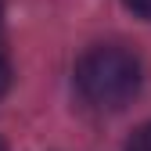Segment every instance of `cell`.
Here are the masks:
<instances>
[{"mask_svg": "<svg viewBox=\"0 0 151 151\" xmlns=\"http://www.w3.org/2000/svg\"><path fill=\"white\" fill-rule=\"evenodd\" d=\"M0 22H4V7H0Z\"/></svg>", "mask_w": 151, "mask_h": 151, "instance_id": "6", "label": "cell"}, {"mask_svg": "<svg viewBox=\"0 0 151 151\" xmlns=\"http://www.w3.org/2000/svg\"><path fill=\"white\" fill-rule=\"evenodd\" d=\"M0 151H7V144H4V140H0Z\"/></svg>", "mask_w": 151, "mask_h": 151, "instance_id": "5", "label": "cell"}, {"mask_svg": "<svg viewBox=\"0 0 151 151\" xmlns=\"http://www.w3.org/2000/svg\"><path fill=\"white\" fill-rule=\"evenodd\" d=\"M7 86H11V61H7V54L0 50V97L7 93Z\"/></svg>", "mask_w": 151, "mask_h": 151, "instance_id": "3", "label": "cell"}, {"mask_svg": "<svg viewBox=\"0 0 151 151\" xmlns=\"http://www.w3.org/2000/svg\"><path fill=\"white\" fill-rule=\"evenodd\" d=\"M122 151H151V122H144L137 133L126 140V147H122Z\"/></svg>", "mask_w": 151, "mask_h": 151, "instance_id": "2", "label": "cell"}, {"mask_svg": "<svg viewBox=\"0 0 151 151\" xmlns=\"http://www.w3.org/2000/svg\"><path fill=\"white\" fill-rule=\"evenodd\" d=\"M122 4L133 11L137 18H151V0H122Z\"/></svg>", "mask_w": 151, "mask_h": 151, "instance_id": "4", "label": "cell"}, {"mask_svg": "<svg viewBox=\"0 0 151 151\" xmlns=\"http://www.w3.org/2000/svg\"><path fill=\"white\" fill-rule=\"evenodd\" d=\"M140 61L133 50L101 43L90 47L79 61H76V90L83 101L97 111H119L137 97L140 90Z\"/></svg>", "mask_w": 151, "mask_h": 151, "instance_id": "1", "label": "cell"}]
</instances>
